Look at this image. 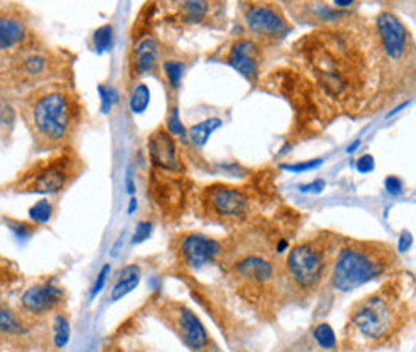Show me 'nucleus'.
<instances>
[{"label":"nucleus","instance_id":"f257e3e1","mask_svg":"<svg viewBox=\"0 0 416 352\" xmlns=\"http://www.w3.org/2000/svg\"><path fill=\"white\" fill-rule=\"evenodd\" d=\"M80 113L77 96L62 84H43L23 101V117L42 149L65 146L79 127Z\"/></svg>","mask_w":416,"mask_h":352},{"label":"nucleus","instance_id":"f03ea898","mask_svg":"<svg viewBox=\"0 0 416 352\" xmlns=\"http://www.w3.org/2000/svg\"><path fill=\"white\" fill-rule=\"evenodd\" d=\"M405 283L391 279L378 290L362 298L351 307L347 329L367 343H388L404 329L410 316Z\"/></svg>","mask_w":416,"mask_h":352},{"label":"nucleus","instance_id":"7ed1b4c3","mask_svg":"<svg viewBox=\"0 0 416 352\" xmlns=\"http://www.w3.org/2000/svg\"><path fill=\"white\" fill-rule=\"evenodd\" d=\"M399 258L393 245L380 240H347L338 250L330 274V285L340 293H349L365 283L388 276Z\"/></svg>","mask_w":416,"mask_h":352},{"label":"nucleus","instance_id":"20e7f679","mask_svg":"<svg viewBox=\"0 0 416 352\" xmlns=\"http://www.w3.org/2000/svg\"><path fill=\"white\" fill-rule=\"evenodd\" d=\"M340 247V237L330 233L317 234L293 245L284 263L290 285L303 295L316 293L332 274Z\"/></svg>","mask_w":416,"mask_h":352},{"label":"nucleus","instance_id":"39448f33","mask_svg":"<svg viewBox=\"0 0 416 352\" xmlns=\"http://www.w3.org/2000/svg\"><path fill=\"white\" fill-rule=\"evenodd\" d=\"M82 165L74 152L61 151L32 163L14 183L13 189L23 194H58L80 175Z\"/></svg>","mask_w":416,"mask_h":352},{"label":"nucleus","instance_id":"423d86ee","mask_svg":"<svg viewBox=\"0 0 416 352\" xmlns=\"http://www.w3.org/2000/svg\"><path fill=\"white\" fill-rule=\"evenodd\" d=\"M229 264L235 282L253 295L274 288L279 281L280 268L275 261V255L263 245L237 250Z\"/></svg>","mask_w":416,"mask_h":352},{"label":"nucleus","instance_id":"0eeeda50","mask_svg":"<svg viewBox=\"0 0 416 352\" xmlns=\"http://www.w3.org/2000/svg\"><path fill=\"white\" fill-rule=\"evenodd\" d=\"M202 211L215 223H235L250 213L251 199L242 187L213 185L200 194Z\"/></svg>","mask_w":416,"mask_h":352},{"label":"nucleus","instance_id":"6e6552de","mask_svg":"<svg viewBox=\"0 0 416 352\" xmlns=\"http://www.w3.org/2000/svg\"><path fill=\"white\" fill-rule=\"evenodd\" d=\"M162 320L180 336L187 348L199 352L204 351L210 344V335L202 324V320L196 316L194 311L178 301H167L161 306Z\"/></svg>","mask_w":416,"mask_h":352},{"label":"nucleus","instance_id":"1a4fd4ad","mask_svg":"<svg viewBox=\"0 0 416 352\" xmlns=\"http://www.w3.org/2000/svg\"><path fill=\"white\" fill-rule=\"evenodd\" d=\"M376 29H378V40L386 60L391 64H400L407 60L413 43L407 26L400 21L397 14L389 10H383L376 18Z\"/></svg>","mask_w":416,"mask_h":352},{"label":"nucleus","instance_id":"9d476101","mask_svg":"<svg viewBox=\"0 0 416 352\" xmlns=\"http://www.w3.org/2000/svg\"><path fill=\"white\" fill-rule=\"evenodd\" d=\"M245 23L250 31L263 40H280L290 31L287 18L279 5L274 3H250L245 8Z\"/></svg>","mask_w":416,"mask_h":352},{"label":"nucleus","instance_id":"9b49d317","mask_svg":"<svg viewBox=\"0 0 416 352\" xmlns=\"http://www.w3.org/2000/svg\"><path fill=\"white\" fill-rule=\"evenodd\" d=\"M222 252L224 250L220 240L197 233L183 235L178 244V258L187 269H202L216 261Z\"/></svg>","mask_w":416,"mask_h":352},{"label":"nucleus","instance_id":"f8f14e48","mask_svg":"<svg viewBox=\"0 0 416 352\" xmlns=\"http://www.w3.org/2000/svg\"><path fill=\"white\" fill-rule=\"evenodd\" d=\"M65 298L66 293L60 283L55 279H48V281L29 287L21 295L19 305H21V309L26 314L41 317L58 309V306L62 305Z\"/></svg>","mask_w":416,"mask_h":352},{"label":"nucleus","instance_id":"ddd939ff","mask_svg":"<svg viewBox=\"0 0 416 352\" xmlns=\"http://www.w3.org/2000/svg\"><path fill=\"white\" fill-rule=\"evenodd\" d=\"M167 172H152L151 194L152 199L165 215L181 213L186 200V191L183 181L165 175Z\"/></svg>","mask_w":416,"mask_h":352},{"label":"nucleus","instance_id":"4468645a","mask_svg":"<svg viewBox=\"0 0 416 352\" xmlns=\"http://www.w3.org/2000/svg\"><path fill=\"white\" fill-rule=\"evenodd\" d=\"M148 151L152 165L157 170L167 173H178L181 170L176 143L165 128H157L149 134Z\"/></svg>","mask_w":416,"mask_h":352},{"label":"nucleus","instance_id":"2eb2a0df","mask_svg":"<svg viewBox=\"0 0 416 352\" xmlns=\"http://www.w3.org/2000/svg\"><path fill=\"white\" fill-rule=\"evenodd\" d=\"M50 69V58L45 53L34 50L29 45L24 47L23 50H18L12 62V74L14 80L23 82V84L43 79Z\"/></svg>","mask_w":416,"mask_h":352},{"label":"nucleus","instance_id":"dca6fc26","mask_svg":"<svg viewBox=\"0 0 416 352\" xmlns=\"http://www.w3.org/2000/svg\"><path fill=\"white\" fill-rule=\"evenodd\" d=\"M259 58V45L251 38H239L227 53V62L250 82H255L258 77Z\"/></svg>","mask_w":416,"mask_h":352},{"label":"nucleus","instance_id":"f3484780","mask_svg":"<svg viewBox=\"0 0 416 352\" xmlns=\"http://www.w3.org/2000/svg\"><path fill=\"white\" fill-rule=\"evenodd\" d=\"M26 34L27 29L18 14H2V18H0V48L3 51L23 45L26 40Z\"/></svg>","mask_w":416,"mask_h":352},{"label":"nucleus","instance_id":"a211bd4d","mask_svg":"<svg viewBox=\"0 0 416 352\" xmlns=\"http://www.w3.org/2000/svg\"><path fill=\"white\" fill-rule=\"evenodd\" d=\"M157 61V43L152 38H143L133 48L132 60H130V71L133 77H139L152 71L154 64Z\"/></svg>","mask_w":416,"mask_h":352},{"label":"nucleus","instance_id":"6ab92c4d","mask_svg":"<svg viewBox=\"0 0 416 352\" xmlns=\"http://www.w3.org/2000/svg\"><path fill=\"white\" fill-rule=\"evenodd\" d=\"M139 281H141V269L137 264H128V266L120 269L117 282L111 290V301L115 303L122 300L124 296H127L128 293H132L139 285Z\"/></svg>","mask_w":416,"mask_h":352},{"label":"nucleus","instance_id":"aec40b11","mask_svg":"<svg viewBox=\"0 0 416 352\" xmlns=\"http://www.w3.org/2000/svg\"><path fill=\"white\" fill-rule=\"evenodd\" d=\"M221 119L218 117H211V119H207L204 120V122L200 124H196L194 127L189 128V137L191 143L194 144L196 148H204L205 144L208 143V139H210V137L213 133L216 132L218 128H221Z\"/></svg>","mask_w":416,"mask_h":352},{"label":"nucleus","instance_id":"412c9836","mask_svg":"<svg viewBox=\"0 0 416 352\" xmlns=\"http://www.w3.org/2000/svg\"><path fill=\"white\" fill-rule=\"evenodd\" d=\"M71 338V325L69 319L65 314H55L51 322V343L55 349H65Z\"/></svg>","mask_w":416,"mask_h":352},{"label":"nucleus","instance_id":"4be33fe9","mask_svg":"<svg viewBox=\"0 0 416 352\" xmlns=\"http://www.w3.org/2000/svg\"><path fill=\"white\" fill-rule=\"evenodd\" d=\"M91 42H93L95 51L98 53V55H103V53L109 51L111 48H113V42H114L113 26H111V24H103V26H100L93 32Z\"/></svg>","mask_w":416,"mask_h":352},{"label":"nucleus","instance_id":"5701e85b","mask_svg":"<svg viewBox=\"0 0 416 352\" xmlns=\"http://www.w3.org/2000/svg\"><path fill=\"white\" fill-rule=\"evenodd\" d=\"M149 101H151V90L146 84H138L130 96V109L133 114H141L148 109Z\"/></svg>","mask_w":416,"mask_h":352},{"label":"nucleus","instance_id":"b1692460","mask_svg":"<svg viewBox=\"0 0 416 352\" xmlns=\"http://www.w3.org/2000/svg\"><path fill=\"white\" fill-rule=\"evenodd\" d=\"M0 327H2L3 335H19L26 330L16 312L10 311L8 307H2V311H0Z\"/></svg>","mask_w":416,"mask_h":352},{"label":"nucleus","instance_id":"393cba45","mask_svg":"<svg viewBox=\"0 0 416 352\" xmlns=\"http://www.w3.org/2000/svg\"><path fill=\"white\" fill-rule=\"evenodd\" d=\"M312 336L314 341H316L323 351H333L336 348V335L328 324H319L316 329L312 330Z\"/></svg>","mask_w":416,"mask_h":352},{"label":"nucleus","instance_id":"a878e982","mask_svg":"<svg viewBox=\"0 0 416 352\" xmlns=\"http://www.w3.org/2000/svg\"><path fill=\"white\" fill-rule=\"evenodd\" d=\"M53 215V207L48 199H41L29 209V218L36 224H45Z\"/></svg>","mask_w":416,"mask_h":352},{"label":"nucleus","instance_id":"bb28decb","mask_svg":"<svg viewBox=\"0 0 416 352\" xmlns=\"http://www.w3.org/2000/svg\"><path fill=\"white\" fill-rule=\"evenodd\" d=\"M163 72H165L168 84H170L173 89H178L181 84L183 74H185V64L175 60L165 61L163 62Z\"/></svg>","mask_w":416,"mask_h":352},{"label":"nucleus","instance_id":"cd10ccee","mask_svg":"<svg viewBox=\"0 0 416 352\" xmlns=\"http://www.w3.org/2000/svg\"><path fill=\"white\" fill-rule=\"evenodd\" d=\"M183 12H185V18L191 23H199L200 19L205 18L208 12L207 2H186L183 3Z\"/></svg>","mask_w":416,"mask_h":352},{"label":"nucleus","instance_id":"c85d7f7f","mask_svg":"<svg viewBox=\"0 0 416 352\" xmlns=\"http://www.w3.org/2000/svg\"><path fill=\"white\" fill-rule=\"evenodd\" d=\"M98 93L101 98V113L109 114L111 108L119 101V93L114 86L98 85Z\"/></svg>","mask_w":416,"mask_h":352},{"label":"nucleus","instance_id":"c756f323","mask_svg":"<svg viewBox=\"0 0 416 352\" xmlns=\"http://www.w3.org/2000/svg\"><path fill=\"white\" fill-rule=\"evenodd\" d=\"M3 221L7 223L8 228L13 231V234L16 235L18 239H29L36 233V226L24 223V221H14L12 218H3Z\"/></svg>","mask_w":416,"mask_h":352},{"label":"nucleus","instance_id":"7c9ffc66","mask_svg":"<svg viewBox=\"0 0 416 352\" xmlns=\"http://www.w3.org/2000/svg\"><path fill=\"white\" fill-rule=\"evenodd\" d=\"M167 132L170 133L172 137H181V134L186 133V128L180 120V113H178L176 108L172 109L170 117L167 120Z\"/></svg>","mask_w":416,"mask_h":352},{"label":"nucleus","instance_id":"2f4dec72","mask_svg":"<svg viewBox=\"0 0 416 352\" xmlns=\"http://www.w3.org/2000/svg\"><path fill=\"white\" fill-rule=\"evenodd\" d=\"M322 159H314V161H306V162H298V163H284L282 168L287 172H293V173H303V172H309L314 170V168L322 165Z\"/></svg>","mask_w":416,"mask_h":352},{"label":"nucleus","instance_id":"473e14b6","mask_svg":"<svg viewBox=\"0 0 416 352\" xmlns=\"http://www.w3.org/2000/svg\"><path fill=\"white\" fill-rule=\"evenodd\" d=\"M111 272V264H104L103 268H101V271L98 272V276H96V281L93 283V287H91V292H90V300L93 301L96 296L100 295L101 290H103L104 285H106V281H108V276Z\"/></svg>","mask_w":416,"mask_h":352},{"label":"nucleus","instance_id":"72a5a7b5","mask_svg":"<svg viewBox=\"0 0 416 352\" xmlns=\"http://www.w3.org/2000/svg\"><path fill=\"white\" fill-rule=\"evenodd\" d=\"M152 233V223L151 221H139L137 224V229H135L132 244H141L146 240L149 235Z\"/></svg>","mask_w":416,"mask_h":352},{"label":"nucleus","instance_id":"f704fd0d","mask_svg":"<svg viewBox=\"0 0 416 352\" xmlns=\"http://www.w3.org/2000/svg\"><path fill=\"white\" fill-rule=\"evenodd\" d=\"M384 185H386V189H388L391 196H399L404 189V183L399 176H388V178H386Z\"/></svg>","mask_w":416,"mask_h":352},{"label":"nucleus","instance_id":"c9c22d12","mask_svg":"<svg viewBox=\"0 0 416 352\" xmlns=\"http://www.w3.org/2000/svg\"><path fill=\"white\" fill-rule=\"evenodd\" d=\"M357 170L359 173H370L375 170V159L373 156H370V154H365V156H362L359 161H357Z\"/></svg>","mask_w":416,"mask_h":352},{"label":"nucleus","instance_id":"e433bc0d","mask_svg":"<svg viewBox=\"0 0 416 352\" xmlns=\"http://www.w3.org/2000/svg\"><path fill=\"white\" fill-rule=\"evenodd\" d=\"M327 183L323 180H316L312 181L311 185H304V186H299V191L301 192H311V194H319V192H322L323 189H325Z\"/></svg>","mask_w":416,"mask_h":352},{"label":"nucleus","instance_id":"4c0bfd02","mask_svg":"<svg viewBox=\"0 0 416 352\" xmlns=\"http://www.w3.org/2000/svg\"><path fill=\"white\" fill-rule=\"evenodd\" d=\"M412 242H413L412 234H410V233H402V235H400V244H399V250H400V252H407V250L410 248V245H412Z\"/></svg>","mask_w":416,"mask_h":352},{"label":"nucleus","instance_id":"58836bf2","mask_svg":"<svg viewBox=\"0 0 416 352\" xmlns=\"http://www.w3.org/2000/svg\"><path fill=\"white\" fill-rule=\"evenodd\" d=\"M132 170H133V167H128V170H127V178H125V185H127V192L130 196H135V183H133V173H132Z\"/></svg>","mask_w":416,"mask_h":352},{"label":"nucleus","instance_id":"ea45409f","mask_svg":"<svg viewBox=\"0 0 416 352\" xmlns=\"http://www.w3.org/2000/svg\"><path fill=\"white\" fill-rule=\"evenodd\" d=\"M137 207H138V200H137V197H132V199H130V204H128V215H133L135 213V210H137Z\"/></svg>","mask_w":416,"mask_h":352},{"label":"nucleus","instance_id":"a19ab883","mask_svg":"<svg viewBox=\"0 0 416 352\" xmlns=\"http://www.w3.org/2000/svg\"><path fill=\"white\" fill-rule=\"evenodd\" d=\"M335 5L336 7H340V8H347V7H352V5H354V2H352V0H336L335 2Z\"/></svg>","mask_w":416,"mask_h":352},{"label":"nucleus","instance_id":"79ce46f5","mask_svg":"<svg viewBox=\"0 0 416 352\" xmlns=\"http://www.w3.org/2000/svg\"><path fill=\"white\" fill-rule=\"evenodd\" d=\"M359 144H360V141H356L354 144H351V146L347 148V152H354L356 149H357V146H359Z\"/></svg>","mask_w":416,"mask_h":352},{"label":"nucleus","instance_id":"37998d69","mask_svg":"<svg viewBox=\"0 0 416 352\" xmlns=\"http://www.w3.org/2000/svg\"><path fill=\"white\" fill-rule=\"evenodd\" d=\"M109 352H125V351H122V349H114V351H109Z\"/></svg>","mask_w":416,"mask_h":352}]
</instances>
